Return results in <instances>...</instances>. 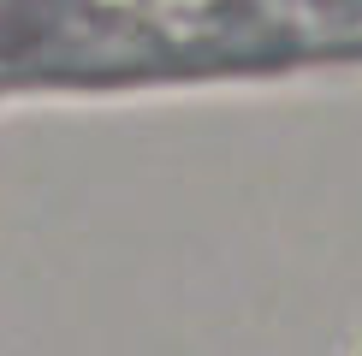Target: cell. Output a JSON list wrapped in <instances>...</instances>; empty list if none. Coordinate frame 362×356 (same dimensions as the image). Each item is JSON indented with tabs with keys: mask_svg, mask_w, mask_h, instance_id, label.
<instances>
[]
</instances>
